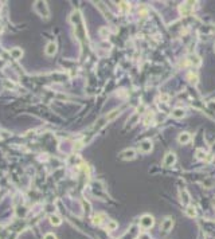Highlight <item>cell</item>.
Segmentation results:
<instances>
[{
  "instance_id": "6da1fadb",
  "label": "cell",
  "mask_w": 215,
  "mask_h": 239,
  "mask_svg": "<svg viewBox=\"0 0 215 239\" xmlns=\"http://www.w3.org/2000/svg\"><path fill=\"white\" fill-rule=\"evenodd\" d=\"M35 11L39 13V16L44 18V19H47L48 15H50L48 7H47V4L44 3V1H36V3H35Z\"/></svg>"
},
{
  "instance_id": "7a4b0ae2",
  "label": "cell",
  "mask_w": 215,
  "mask_h": 239,
  "mask_svg": "<svg viewBox=\"0 0 215 239\" xmlns=\"http://www.w3.org/2000/svg\"><path fill=\"white\" fill-rule=\"evenodd\" d=\"M140 224H141L144 228H149V227L153 226V218L149 216V215H145V216L141 218V220H140Z\"/></svg>"
},
{
  "instance_id": "3957f363",
  "label": "cell",
  "mask_w": 215,
  "mask_h": 239,
  "mask_svg": "<svg viewBox=\"0 0 215 239\" xmlns=\"http://www.w3.org/2000/svg\"><path fill=\"white\" fill-rule=\"evenodd\" d=\"M139 149H140V152H149V150L152 149V143L149 140H144L141 144H140Z\"/></svg>"
},
{
  "instance_id": "277c9868",
  "label": "cell",
  "mask_w": 215,
  "mask_h": 239,
  "mask_svg": "<svg viewBox=\"0 0 215 239\" xmlns=\"http://www.w3.org/2000/svg\"><path fill=\"white\" fill-rule=\"evenodd\" d=\"M44 52H46V55H48V57H51V55H54L55 52H57V45L54 43V42H51V43H48L47 47H46V50H44Z\"/></svg>"
},
{
  "instance_id": "5b68a950",
  "label": "cell",
  "mask_w": 215,
  "mask_h": 239,
  "mask_svg": "<svg viewBox=\"0 0 215 239\" xmlns=\"http://www.w3.org/2000/svg\"><path fill=\"white\" fill-rule=\"evenodd\" d=\"M121 159H125V160H132L135 159V150L133 149H127V150H124L122 153H121Z\"/></svg>"
},
{
  "instance_id": "8992f818",
  "label": "cell",
  "mask_w": 215,
  "mask_h": 239,
  "mask_svg": "<svg viewBox=\"0 0 215 239\" xmlns=\"http://www.w3.org/2000/svg\"><path fill=\"white\" fill-rule=\"evenodd\" d=\"M175 160H176V157H175L174 153H168L164 159V165H172L175 163Z\"/></svg>"
},
{
  "instance_id": "52a82bcc",
  "label": "cell",
  "mask_w": 215,
  "mask_h": 239,
  "mask_svg": "<svg viewBox=\"0 0 215 239\" xmlns=\"http://www.w3.org/2000/svg\"><path fill=\"white\" fill-rule=\"evenodd\" d=\"M172 224H174V222H172V219H169V218H167V219L163 222V224H161V227H163V230H164L165 233L167 231H169L172 227Z\"/></svg>"
},
{
  "instance_id": "ba28073f",
  "label": "cell",
  "mask_w": 215,
  "mask_h": 239,
  "mask_svg": "<svg viewBox=\"0 0 215 239\" xmlns=\"http://www.w3.org/2000/svg\"><path fill=\"white\" fill-rule=\"evenodd\" d=\"M11 55H12L15 59H19V58H22L23 51L20 50V48H12V50H11Z\"/></svg>"
},
{
  "instance_id": "9c48e42d",
  "label": "cell",
  "mask_w": 215,
  "mask_h": 239,
  "mask_svg": "<svg viewBox=\"0 0 215 239\" xmlns=\"http://www.w3.org/2000/svg\"><path fill=\"white\" fill-rule=\"evenodd\" d=\"M190 138H191V136L188 133H182L180 136H179V143L186 144V143H188V141H190Z\"/></svg>"
},
{
  "instance_id": "30bf717a",
  "label": "cell",
  "mask_w": 215,
  "mask_h": 239,
  "mask_svg": "<svg viewBox=\"0 0 215 239\" xmlns=\"http://www.w3.org/2000/svg\"><path fill=\"white\" fill-rule=\"evenodd\" d=\"M50 222H51V224H54V226H59L62 220H61L57 215H51V216H50Z\"/></svg>"
},
{
  "instance_id": "8fae6325",
  "label": "cell",
  "mask_w": 215,
  "mask_h": 239,
  "mask_svg": "<svg viewBox=\"0 0 215 239\" xmlns=\"http://www.w3.org/2000/svg\"><path fill=\"white\" fill-rule=\"evenodd\" d=\"M172 116H174V117H183L184 112L182 110V109H176V110H174V112H172Z\"/></svg>"
},
{
  "instance_id": "7c38bea8",
  "label": "cell",
  "mask_w": 215,
  "mask_h": 239,
  "mask_svg": "<svg viewBox=\"0 0 215 239\" xmlns=\"http://www.w3.org/2000/svg\"><path fill=\"white\" fill-rule=\"evenodd\" d=\"M116 227H117V223H116V222H113V220L108 222V228H109V230H114Z\"/></svg>"
},
{
  "instance_id": "4fadbf2b",
  "label": "cell",
  "mask_w": 215,
  "mask_h": 239,
  "mask_svg": "<svg viewBox=\"0 0 215 239\" xmlns=\"http://www.w3.org/2000/svg\"><path fill=\"white\" fill-rule=\"evenodd\" d=\"M187 214L190 215V216H195L196 212H195V210H194L192 207H188V208H187Z\"/></svg>"
},
{
  "instance_id": "5bb4252c",
  "label": "cell",
  "mask_w": 215,
  "mask_h": 239,
  "mask_svg": "<svg viewBox=\"0 0 215 239\" xmlns=\"http://www.w3.org/2000/svg\"><path fill=\"white\" fill-rule=\"evenodd\" d=\"M43 239H57V236L54 235L53 233H48V234H46V235H44Z\"/></svg>"
},
{
  "instance_id": "9a60e30c",
  "label": "cell",
  "mask_w": 215,
  "mask_h": 239,
  "mask_svg": "<svg viewBox=\"0 0 215 239\" xmlns=\"http://www.w3.org/2000/svg\"><path fill=\"white\" fill-rule=\"evenodd\" d=\"M94 223H95V224H100V223H101V216H95Z\"/></svg>"
}]
</instances>
